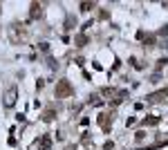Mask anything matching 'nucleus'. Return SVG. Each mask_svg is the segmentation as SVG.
<instances>
[{
    "mask_svg": "<svg viewBox=\"0 0 168 150\" xmlns=\"http://www.w3.org/2000/svg\"><path fill=\"white\" fill-rule=\"evenodd\" d=\"M141 123L144 126H157V123H159V117H148V119L141 121Z\"/></svg>",
    "mask_w": 168,
    "mask_h": 150,
    "instance_id": "obj_8",
    "label": "nucleus"
},
{
    "mask_svg": "<svg viewBox=\"0 0 168 150\" xmlns=\"http://www.w3.org/2000/svg\"><path fill=\"white\" fill-rule=\"evenodd\" d=\"M146 36H148V34H146L144 29H139V32H137V38H139V41H141V38H146Z\"/></svg>",
    "mask_w": 168,
    "mask_h": 150,
    "instance_id": "obj_14",
    "label": "nucleus"
},
{
    "mask_svg": "<svg viewBox=\"0 0 168 150\" xmlns=\"http://www.w3.org/2000/svg\"><path fill=\"white\" fill-rule=\"evenodd\" d=\"M97 121H99V126L103 128L106 132H110V128H112V114L103 112V114H99V117H97Z\"/></svg>",
    "mask_w": 168,
    "mask_h": 150,
    "instance_id": "obj_4",
    "label": "nucleus"
},
{
    "mask_svg": "<svg viewBox=\"0 0 168 150\" xmlns=\"http://www.w3.org/2000/svg\"><path fill=\"white\" fill-rule=\"evenodd\" d=\"M94 7H97L94 2H81L79 5V11H90V9H94Z\"/></svg>",
    "mask_w": 168,
    "mask_h": 150,
    "instance_id": "obj_9",
    "label": "nucleus"
},
{
    "mask_svg": "<svg viewBox=\"0 0 168 150\" xmlns=\"http://www.w3.org/2000/svg\"><path fill=\"white\" fill-rule=\"evenodd\" d=\"M16 99H18V88L14 85V88H9V90L5 92V105H7V108H14V105H16Z\"/></svg>",
    "mask_w": 168,
    "mask_h": 150,
    "instance_id": "obj_2",
    "label": "nucleus"
},
{
    "mask_svg": "<svg viewBox=\"0 0 168 150\" xmlns=\"http://www.w3.org/2000/svg\"><path fill=\"white\" fill-rule=\"evenodd\" d=\"M72 94H74L72 83H70L67 79H61V83L56 85V96H58V99H67V96H72Z\"/></svg>",
    "mask_w": 168,
    "mask_h": 150,
    "instance_id": "obj_1",
    "label": "nucleus"
},
{
    "mask_svg": "<svg viewBox=\"0 0 168 150\" xmlns=\"http://www.w3.org/2000/svg\"><path fill=\"white\" fill-rule=\"evenodd\" d=\"M74 23H76V20H74V16H70V18H67V23H65V25H67L65 29H72V27H74Z\"/></svg>",
    "mask_w": 168,
    "mask_h": 150,
    "instance_id": "obj_12",
    "label": "nucleus"
},
{
    "mask_svg": "<svg viewBox=\"0 0 168 150\" xmlns=\"http://www.w3.org/2000/svg\"><path fill=\"white\" fill-rule=\"evenodd\" d=\"M32 11H29V16H32V20H38V18H43V7H41V2H32Z\"/></svg>",
    "mask_w": 168,
    "mask_h": 150,
    "instance_id": "obj_5",
    "label": "nucleus"
},
{
    "mask_svg": "<svg viewBox=\"0 0 168 150\" xmlns=\"http://www.w3.org/2000/svg\"><path fill=\"white\" fill-rule=\"evenodd\" d=\"M74 43H76L79 47H85V45H88V38H85L83 34H79V36H76V41H74Z\"/></svg>",
    "mask_w": 168,
    "mask_h": 150,
    "instance_id": "obj_10",
    "label": "nucleus"
},
{
    "mask_svg": "<svg viewBox=\"0 0 168 150\" xmlns=\"http://www.w3.org/2000/svg\"><path fill=\"white\" fill-rule=\"evenodd\" d=\"M47 63H50V67H52V70H56V61H54V58H47Z\"/></svg>",
    "mask_w": 168,
    "mask_h": 150,
    "instance_id": "obj_16",
    "label": "nucleus"
},
{
    "mask_svg": "<svg viewBox=\"0 0 168 150\" xmlns=\"http://www.w3.org/2000/svg\"><path fill=\"white\" fill-rule=\"evenodd\" d=\"M166 7H168V5H166Z\"/></svg>",
    "mask_w": 168,
    "mask_h": 150,
    "instance_id": "obj_19",
    "label": "nucleus"
},
{
    "mask_svg": "<svg viewBox=\"0 0 168 150\" xmlns=\"http://www.w3.org/2000/svg\"><path fill=\"white\" fill-rule=\"evenodd\" d=\"M106 150H112V148H114V144H112V141H106V146H103Z\"/></svg>",
    "mask_w": 168,
    "mask_h": 150,
    "instance_id": "obj_17",
    "label": "nucleus"
},
{
    "mask_svg": "<svg viewBox=\"0 0 168 150\" xmlns=\"http://www.w3.org/2000/svg\"><path fill=\"white\" fill-rule=\"evenodd\" d=\"M41 150H52V148H50V146H45V148H41Z\"/></svg>",
    "mask_w": 168,
    "mask_h": 150,
    "instance_id": "obj_18",
    "label": "nucleus"
},
{
    "mask_svg": "<svg viewBox=\"0 0 168 150\" xmlns=\"http://www.w3.org/2000/svg\"><path fill=\"white\" fill-rule=\"evenodd\" d=\"M155 45H157V38H155V36H146V38H144V47H146V49H153Z\"/></svg>",
    "mask_w": 168,
    "mask_h": 150,
    "instance_id": "obj_7",
    "label": "nucleus"
},
{
    "mask_svg": "<svg viewBox=\"0 0 168 150\" xmlns=\"http://www.w3.org/2000/svg\"><path fill=\"white\" fill-rule=\"evenodd\" d=\"M99 94H106V96H110V94H114V90H112V88H103V90L99 92Z\"/></svg>",
    "mask_w": 168,
    "mask_h": 150,
    "instance_id": "obj_11",
    "label": "nucleus"
},
{
    "mask_svg": "<svg viewBox=\"0 0 168 150\" xmlns=\"http://www.w3.org/2000/svg\"><path fill=\"white\" fill-rule=\"evenodd\" d=\"M166 63H168V58H162V61H157V70H162Z\"/></svg>",
    "mask_w": 168,
    "mask_h": 150,
    "instance_id": "obj_13",
    "label": "nucleus"
},
{
    "mask_svg": "<svg viewBox=\"0 0 168 150\" xmlns=\"http://www.w3.org/2000/svg\"><path fill=\"white\" fill-rule=\"evenodd\" d=\"M38 49H41V52H47L50 47H47V43H38Z\"/></svg>",
    "mask_w": 168,
    "mask_h": 150,
    "instance_id": "obj_15",
    "label": "nucleus"
},
{
    "mask_svg": "<svg viewBox=\"0 0 168 150\" xmlns=\"http://www.w3.org/2000/svg\"><path fill=\"white\" fill-rule=\"evenodd\" d=\"M166 96H168V88H162V90L153 92V94H148L146 101H148V103H159V101H164Z\"/></svg>",
    "mask_w": 168,
    "mask_h": 150,
    "instance_id": "obj_3",
    "label": "nucleus"
},
{
    "mask_svg": "<svg viewBox=\"0 0 168 150\" xmlns=\"http://www.w3.org/2000/svg\"><path fill=\"white\" fill-rule=\"evenodd\" d=\"M54 117H56V110L54 108H47L45 112H41V119L43 121H54Z\"/></svg>",
    "mask_w": 168,
    "mask_h": 150,
    "instance_id": "obj_6",
    "label": "nucleus"
}]
</instances>
